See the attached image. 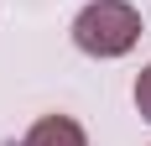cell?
Segmentation results:
<instances>
[{
	"instance_id": "cell-3",
	"label": "cell",
	"mask_w": 151,
	"mask_h": 146,
	"mask_svg": "<svg viewBox=\"0 0 151 146\" xmlns=\"http://www.w3.org/2000/svg\"><path fill=\"white\" fill-rule=\"evenodd\" d=\"M136 115H141V120H151V63L136 73Z\"/></svg>"
},
{
	"instance_id": "cell-1",
	"label": "cell",
	"mask_w": 151,
	"mask_h": 146,
	"mask_svg": "<svg viewBox=\"0 0 151 146\" xmlns=\"http://www.w3.org/2000/svg\"><path fill=\"white\" fill-rule=\"evenodd\" d=\"M136 42H141V11L130 0H89L73 16V47L83 58L109 63V58H125Z\"/></svg>"
},
{
	"instance_id": "cell-2",
	"label": "cell",
	"mask_w": 151,
	"mask_h": 146,
	"mask_svg": "<svg viewBox=\"0 0 151 146\" xmlns=\"http://www.w3.org/2000/svg\"><path fill=\"white\" fill-rule=\"evenodd\" d=\"M21 146H89V136H83V125L73 115H42L21 136Z\"/></svg>"
}]
</instances>
